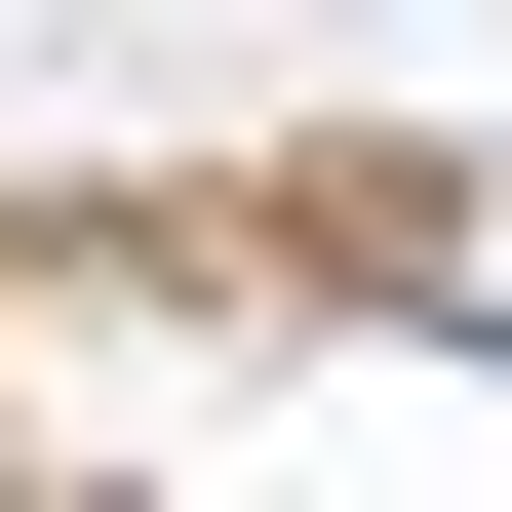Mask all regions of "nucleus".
<instances>
[{"label": "nucleus", "instance_id": "1", "mask_svg": "<svg viewBox=\"0 0 512 512\" xmlns=\"http://www.w3.org/2000/svg\"><path fill=\"white\" fill-rule=\"evenodd\" d=\"M0 512H40V473H0Z\"/></svg>", "mask_w": 512, "mask_h": 512}]
</instances>
